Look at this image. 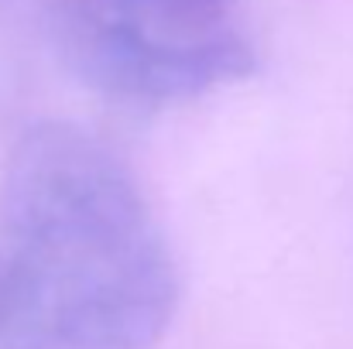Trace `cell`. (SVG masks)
I'll list each match as a JSON object with an SVG mask.
<instances>
[{
	"mask_svg": "<svg viewBox=\"0 0 353 349\" xmlns=\"http://www.w3.org/2000/svg\"><path fill=\"white\" fill-rule=\"evenodd\" d=\"M179 308L161 223L114 147L31 123L0 178V349H151Z\"/></svg>",
	"mask_w": 353,
	"mask_h": 349,
	"instance_id": "1",
	"label": "cell"
},
{
	"mask_svg": "<svg viewBox=\"0 0 353 349\" xmlns=\"http://www.w3.org/2000/svg\"><path fill=\"white\" fill-rule=\"evenodd\" d=\"M234 0H134L141 24L168 41L196 45L227 34Z\"/></svg>",
	"mask_w": 353,
	"mask_h": 349,
	"instance_id": "2",
	"label": "cell"
}]
</instances>
